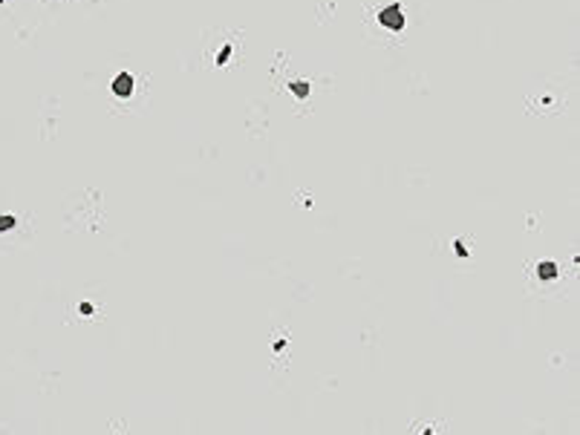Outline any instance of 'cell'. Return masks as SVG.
Instances as JSON below:
<instances>
[{
  "label": "cell",
  "instance_id": "1",
  "mask_svg": "<svg viewBox=\"0 0 580 435\" xmlns=\"http://www.w3.org/2000/svg\"><path fill=\"white\" fill-rule=\"evenodd\" d=\"M378 20H381V26H387V29H393V32L404 29V15H401V6H398V3L381 9V12H378Z\"/></svg>",
  "mask_w": 580,
  "mask_h": 435
},
{
  "label": "cell",
  "instance_id": "2",
  "mask_svg": "<svg viewBox=\"0 0 580 435\" xmlns=\"http://www.w3.org/2000/svg\"><path fill=\"white\" fill-rule=\"evenodd\" d=\"M133 90H136V78H133L130 72H119L116 81H113V95H116V98H130Z\"/></svg>",
  "mask_w": 580,
  "mask_h": 435
},
{
  "label": "cell",
  "instance_id": "3",
  "mask_svg": "<svg viewBox=\"0 0 580 435\" xmlns=\"http://www.w3.org/2000/svg\"><path fill=\"white\" fill-rule=\"evenodd\" d=\"M537 277L543 282H551L557 277V265L551 262V259H543V262H537Z\"/></svg>",
  "mask_w": 580,
  "mask_h": 435
},
{
  "label": "cell",
  "instance_id": "4",
  "mask_svg": "<svg viewBox=\"0 0 580 435\" xmlns=\"http://www.w3.org/2000/svg\"><path fill=\"white\" fill-rule=\"evenodd\" d=\"M291 93L303 98V95L309 93V84H306V81H291Z\"/></svg>",
  "mask_w": 580,
  "mask_h": 435
},
{
  "label": "cell",
  "instance_id": "5",
  "mask_svg": "<svg viewBox=\"0 0 580 435\" xmlns=\"http://www.w3.org/2000/svg\"><path fill=\"white\" fill-rule=\"evenodd\" d=\"M18 225V219L12 217V214H3L0 217V231H9V228H15Z\"/></svg>",
  "mask_w": 580,
  "mask_h": 435
},
{
  "label": "cell",
  "instance_id": "6",
  "mask_svg": "<svg viewBox=\"0 0 580 435\" xmlns=\"http://www.w3.org/2000/svg\"><path fill=\"white\" fill-rule=\"evenodd\" d=\"M228 55H231V46H223V49H220V58H217V63L223 66V63L228 61Z\"/></svg>",
  "mask_w": 580,
  "mask_h": 435
},
{
  "label": "cell",
  "instance_id": "7",
  "mask_svg": "<svg viewBox=\"0 0 580 435\" xmlns=\"http://www.w3.org/2000/svg\"><path fill=\"white\" fill-rule=\"evenodd\" d=\"M81 314H84V317H87V314H93V306H90V303H81Z\"/></svg>",
  "mask_w": 580,
  "mask_h": 435
},
{
  "label": "cell",
  "instance_id": "8",
  "mask_svg": "<svg viewBox=\"0 0 580 435\" xmlns=\"http://www.w3.org/2000/svg\"><path fill=\"white\" fill-rule=\"evenodd\" d=\"M424 435H436V433H433V430H427V433H424Z\"/></svg>",
  "mask_w": 580,
  "mask_h": 435
},
{
  "label": "cell",
  "instance_id": "9",
  "mask_svg": "<svg viewBox=\"0 0 580 435\" xmlns=\"http://www.w3.org/2000/svg\"><path fill=\"white\" fill-rule=\"evenodd\" d=\"M0 3H3V0H0Z\"/></svg>",
  "mask_w": 580,
  "mask_h": 435
}]
</instances>
